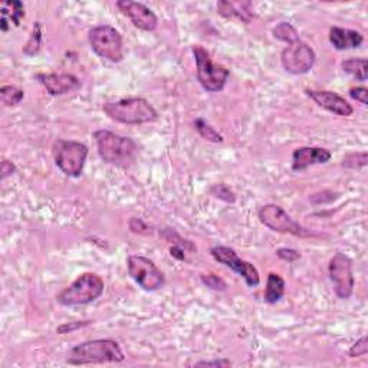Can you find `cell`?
<instances>
[{"label": "cell", "mask_w": 368, "mask_h": 368, "mask_svg": "<svg viewBox=\"0 0 368 368\" xmlns=\"http://www.w3.org/2000/svg\"><path fill=\"white\" fill-rule=\"evenodd\" d=\"M285 293V281L281 275L271 272L268 276L267 291H265V301L268 304H276Z\"/></svg>", "instance_id": "cell-20"}, {"label": "cell", "mask_w": 368, "mask_h": 368, "mask_svg": "<svg viewBox=\"0 0 368 368\" xmlns=\"http://www.w3.org/2000/svg\"><path fill=\"white\" fill-rule=\"evenodd\" d=\"M40 40H42L40 25H39V22H36V25L34 26V34H32L31 39L27 40V43H26V47H25L23 52H25L26 55H29V56L35 55V53L39 51V48H40Z\"/></svg>", "instance_id": "cell-26"}, {"label": "cell", "mask_w": 368, "mask_h": 368, "mask_svg": "<svg viewBox=\"0 0 368 368\" xmlns=\"http://www.w3.org/2000/svg\"><path fill=\"white\" fill-rule=\"evenodd\" d=\"M349 97L354 99V101H358L361 102L363 106H367L368 104V90L364 86H357V88H351L349 90Z\"/></svg>", "instance_id": "cell-31"}, {"label": "cell", "mask_w": 368, "mask_h": 368, "mask_svg": "<svg viewBox=\"0 0 368 368\" xmlns=\"http://www.w3.org/2000/svg\"><path fill=\"white\" fill-rule=\"evenodd\" d=\"M94 138L98 154L107 164L120 169H128L134 164L138 147L130 137H123L107 130H98L94 132Z\"/></svg>", "instance_id": "cell-1"}, {"label": "cell", "mask_w": 368, "mask_h": 368, "mask_svg": "<svg viewBox=\"0 0 368 368\" xmlns=\"http://www.w3.org/2000/svg\"><path fill=\"white\" fill-rule=\"evenodd\" d=\"M260 223L267 226L268 229L278 232V233H289L293 236H309V233L306 229L299 226L281 206L276 204H265L258 212Z\"/></svg>", "instance_id": "cell-10"}, {"label": "cell", "mask_w": 368, "mask_h": 368, "mask_svg": "<svg viewBox=\"0 0 368 368\" xmlns=\"http://www.w3.org/2000/svg\"><path fill=\"white\" fill-rule=\"evenodd\" d=\"M104 281L102 278L93 272L79 275L68 288L58 293L56 301L64 306L86 305L98 299L104 292Z\"/></svg>", "instance_id": "cell-4"}, {"label": "cell", "mask_w": 368, "mask_h": 368, "mask_svg": "<svg viewBox=\"0 0 368 368\" xmlns=\"http://www.w3.org/2000/svg\"><path fill=\"white\" fill-rule=\"evenodd\" d=\"M23 97H25L23 90L14 85H5L0 88V98H2V102L6 107L18 106L23 99Z\"/></svg>", "instance_id": "cell-22"}, {"label": "cell", "mask_w": 368, "mask_h": 368, "mask_svg": "<svg viewBox=\"0 0 368 368\" xmlns=\"http://www.w3.org/2000/svg\"><path fill=\"white\" fill-rule=\"evenodd\" d=\"M273 36L279 40L286 42V43H291L293 40L299 39L297 29L288 22H281L276 27H273Z\"/></svg>", "instance_id": "cell-24"}, {"label": "cell", "mask_w": 368, "mask_h": 368, "mask_svg": "<svg viewBox=\"0 0 368 368\" xmlns=\"http://www.w3.org/2000/svg\"><path fill=\"white\" fill-rule=\"evenodd\" d=\"M315 52L301 39L288 43V47L281 53V62L286 72L292 75H304L315 65Z\"/></svg>", "instance_id": "cell-9"}, {"label": "cell", "mask_w": 368, "mask_h": 368, "mask_svg": "<svg viewBox=\"0 0 368 368\" xmlns=\"http://www.w3.org/2000/svg\"><path fill=\"white\" fill-rule=\"evenodd\" d=\"M367 160H368V156L365 151L352 153V154H348L344 157L343 167L349 169V170H358V169H363L367 166Z\"/></svg>", "instance_id": "cell-25"}, {"label": "cell", "mask_w": 368, "mask_h": 368, "mask_svg": "<svg viewBox=\"0 0 368 368\" xmlns=\"http://www.w3.org/2000/svg\"><path fill=\"white\" fill-rule=\"evenodd\" d=\"M331 160V153L322 147H299L292 154V170L302 171L314 164H326Z\"/></svg>", "instance_id": "cell-14"}, {"label": "cell", "mask_w": 368, "mask_h": 368, "mask_svg": "<svg viewBox=\"0 0 368 368\" xmlns=\"http://www.w3.org/2000/svg\"><path fill=\"white\" fill-rule=\"evenodd\" d=\"M170 252H171V256H174V258H177V259H180V260H183V259H184V254H183V250H182V249H179L177 246H173V247L170 249Z\"/></svg>", "instance_id": "cell-35"}, {"label": "cell", "mask_w": 368, "mask_h": 368, "mask_svg": "<svg viewBox=\"0 0 368 368\" xmlns=\"http://www.w3.org/2000/svg\"><path fill=\"white\" fill-rule=\"evenodd\" d=\"M102 110L111 120L130 125L153 123L158 119L156 108L144 98H124L115 102H107Z\"/></svg>", "instance_id": "cell-3"}, {"label": "cell", "mask_w": 368, "mask_h": 368, "mask_svg": "<svg viewBox=\"0 0 368 368\" xmlns=\"http://www.w3.org/2000/svg\"><path fill=\"white\" fill-rule=\"evenodd\" d=\"M344 72L349 73L354 78H357V81L365 82L368 78L367 73V60L364 58H351V60H345L341 64Z\"/></svg>", "instance_id": "cell-21"}, {"label": "cell", "mask_w": 368, "mask_h": 368, "mask_svg": "<svg viewBox=\"0 0 368 368\" xmlns=\"http://www.w3.org/2000/svg\"><path fill=\"white\" fill-rule=\"evenodd\" d=\"M368 352V343H367V336H361L360 340L351 347L349 349V357L356 358V357H363Z\"/></svg>", "instance_id": "cell-29"}, {"label": "cell", "mask_w": 368, "mask_h": 368, "mask_svg": "<svg viewBox=\"0 0 368 368\" xmlns=\"http://www.w3.org/2000/svg\"><path fill=\"white\" fill-rule=\"evenodd\" d=\"M328 275L338 298L348 299L354 291L352 262L344 254H335L328 265Z\"/></svg>", "instance_id": "cell-11"}, {"label": "cell", "mask_w": 368, "mask_h": 368, "mask_svg": "<svg viewBox=\"0 0 368 368\" xmlns=\"http://www.w3.org/2000/svg\"><path fill=\"white\" fill-rule=\"evenodd\" d=\"M116 8L123 12V14H125V16L132 22V25L141 29V31L151 32L158 25L156 13L140 2L120 0V2H116Z\"/></svg>", "instance_id": "cell-13"}, {"label": "cell", "mask_w": 368, "mask_h": 368, "mask_svg": "<svg viewBox=\"0 0 368 368\" xmlns=\"http://www.w3.org/2000/svg\"><path fill=\"white\" fill-rule=\"evenodd\" d=\"M88 323H90V322H88V321H85V322H72V323H65V326H61L60 328H58V330H56V332H58V334H66V332H72L73 330H77V328H81V327L88 326Z\"/></svg>", "instance_id": "cell-32"}, {"label": "cell", "mask_w": 368, "mask_h": 368, "mask_svg": "<svg viewBox=\"0 0 368 368\" xmlns=\"http://www.w3.org/2000/svg\"><path fill=\"white\" fill-rule=\"evenodd\" d=\"M217 13L228 19H239L245 23H249L254 19V13L250 10V3L247 2H222L217 3Z\"/></svg>", "instance_id": "cell-18"}, {"label": "cell", "mask_w": 368, "mask_h": 368, "mask_svg": "<svg viewBox=\"0 0 368 368\" xmlns=\"http://www.w3.org/2000/svg\"><path fill=\"white\" fill-rule=\"evenodd\" d=\"M195 127L200 134V137L204 138L206 141H210V143H222L223 141V137L220 136L219 132L208 121H204L203 119H197L195 121Z\"/></svg>", "instance_id": "cell-23"}, {"label": "cell", "mask_w": 368, "mask_h": 368, "mask_svg": "<svg viewBox=\"0 0 368 368\" xmlns=\"http://www.w3.org/2000/svg\"><path fill=\"white\" fill-rule=\"evenodd\" d=\"M38 79L51 95H65L81 88V81L72 73H48L39 75Z\"/></svg>", "instance_id": "cell-15"}, {"label": "cell", "mask_w": 368, "mask_h": 368, "mask_svg": "<svg viewBox=\"0 0 368 368\" xmlns=\"http://www.w3.org/2000/svg\"><path fill=\"white\" fill-rule=\"evenodd\" d=\"M124 352L120 344L114 340H93L73 347L66 358L68 364H104L124 361Z\"/></svg>", "instance_id": "cell-2"}, {"label": "cell", "mask_w": 368, "mask_h": 368, "mask_svg": "<svg viewBox=\"0 0 368 368\" xmlns=\"http://www.w3.org/2000/svg\"><path fill=\"white\" fill-rule=\"evenodd\" d=\"M22 18H25V9L21 2H6L2 8V21H0V27L2 31H8V21L13 22L14 26H19Z\"/></svg>", "instance_id": "cell-19"}, {"label": "cell", "mask_w": 368, "mask_h": 368, "mask_svg": "<svg viewBox=\"0 0 368 368\" xmlns=\"http://www.w3.org/2000/svg\"><path fill=\"white\" fill-rule=\"evenodd\" d=\"M212 193L220 199V200H225L228 203H233L234 200H236V196H234L233 190L226 186V184H216L212 187Z\"/></svg>", "instance_id": "cell-27"}, {"label": "cell", "mask_w": 368, "mask_h": 368, "mask_svg": "<svg viewBox=\"0 0 368 368\" xmlns=\"http://www.w3.org/2000/svg\"><path fill=\"white\" fill-rule=\"evenodd\" d=\"M276 255L286 260V262H295L298 259H301V254L298 252V250L295 249H288V247H281V249H278L276 250Z\"/></svg>", "instance_id": "cell-30"}, {"label": "cell", "mask_w": 368, "mask_h": 368, "mask_svg": "<svg viewBox=\"0 0 368 368\" xmlns=\"http://www.w3.org/2000/svg\"><path fill=\"white\" fill-rule=\"evenodd\" d=\"M93 51L110 62H121L124 58V43L120 32L110 25L95 26L88 35Z\"/></svg>", "instance_id": "cell-6"}, {"label": "cell", "mask_w": 368, "mask_h": 368, "mask_svg": "<svg viewBox=\"0 0 368 368\" xmlns=\"http://www.w3.org/2000/svg\"><path fill=\"white\" fill-rule=\"evenodd\" d=\"M232 363L229 360H214V361H200L196 364V367H230Z\"/></svg>", "instance_id": "cell-33"}, {"label": "cell", "mask_w": 368, "mask_h": 368, "mask_svg": "<svg viewBox=\"0 0 368 368\" xmlns=\"http://www.w3.org/2000/svg\"><path fill=\"white\" fill-rule=\"evenodd\" d=\"M308 97H311L317 104L327 111L340 115V116H349L354 112V108L348 104V101L331 91H315V90H306Z\"/></svg>", "instance_id": "cell-16"}, {"label": "cell", "mask_w": 368, "mask_h": 368, "mask_svg": "<svg viewBox=\"0 0 368 368\" xmlns=\"http://www.w3.org/2000/svg\"><path fill=\"white\" fill-rule=\"evenodd\" d=\"M127 268L130 276L144 289V291H157L163 288L166 284L164 273L161 272L157 265L145 256L131 255L127 259Z\"/></svg>", "instance_id": "cell-8"}, {"label": "cell", "mask_w": 368, "mask_h": 368, "mask_svg": "<svg viewBox=\"0 0 368 368\" xmlns=\"http://www.w3.org/2000/svg\"><path fill=\"white\" fill-rule=\"evenodd\" d=\"M14 171H16V167H14V164L12 163V161H9V160L2 161V179L3 180L8 177V175L13 174Z\"/></svg>", "instance_id": "cell-34"}, {"label": "cell", "mask_w": 368, "mask_h": 368, "mask_svg": "<svg viewBox=\"0 0 368 368\" xmlns=\"http://www.w3.org/2000/svg\"><path fill=\"white\" fill-rule=\"evenodd\" d=\"M193 55L197 65V79L200 85L209 93L222 91L230 75L229 69L222 65H216L210 60L209 52L203 47H193Z\"/></svg>", "instance_id": "cell-7"}, {"label": "cell", "mask_w": 368, "mask_h": 368, "mask_svg": "<svg viewBox=\"0 0 368 368\" xmlns=\"http://www.w3.org/2000/svg\"><path fill=\"white\" fill-rule=\"evenodd\" d=\"M55 164L68 177H79L88 157V147L73 140H56L52 147Z\"/></svg>", "instance_id": "cell-5"}, {"label": "cell", "mask_w": 368, "mask_h": 368, "mask_svg": "<svg viewBox=\"0 0 368 368\" xmlns=\"http://www.w3.org/2000/svg\"><path fill=\"white\" fill-rule=\"evenodd\" d=\"M201 281L204 285H208L209 288L214 289V291H225L226 289V284L225 281H222L219 276L209 273V275H201Z\"/></svg>", "instance_id": "cell-28"}, {"label": "cell", "mask_w": 368, "mask_h": 368, "mask_svg": "<svg viewBox=\"0 0 368 368\" xmlns=\"http://www.w3.org/2000/svg\"><path fill=\"white\" fill-rule=\"evenodd\" d=\"M330 42L332 43V47L335 49L345 51V49L360 48L363 45L364 38L357 31H351V29L334 26L330 29Z\"/></svg>", "instance_id": "cell-17"}, {"label": "cell", "mask_w": 368, "mask_h": 368, "mask_svg": "<svg viewBox=\"0 0 368 368\" xmlns=\"http://www.w3.org/2000/svg\"><path fill=\"white\" fill-rule=\"evenodd\" d=\"M210 255L214 258V260L226 265L228 268L233 269L236 273H239L245 282L247 284V286H258L260 282L259 278V272L258 269L254 267L252 263H249L246 260H242L236 250L228 247V246H213L210 249Z\"/></svg>", "instance_id": "cell-12"}]
</instances>
